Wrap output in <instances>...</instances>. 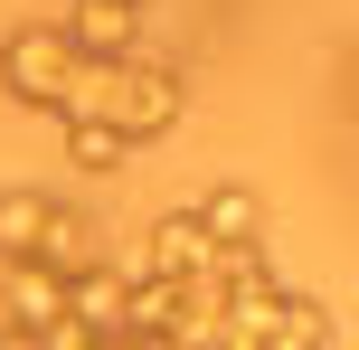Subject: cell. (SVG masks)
<instances>
[{
    "label": "cell",
    "instance_id": "cell-1",
    "mask_svg": "<svg viewBox=\"0 0 359 350\" xmlns=\"http://www.w3.org/2000/svg\"><path fill=\"white\" fill-rule=\"evenodd\" d=\"M180 114H189V76L170 57H114V67L76 57V86H67V114L57 123H114L123 142H151Z\"/></svg>",
    "mask_w": 359,
    "mask_h": 350
},
{
    "label": "cell",
    "instance_id": "cell-2",
    "mask_svg": "<svg viewBox=\"0 0 359 350\" xmlns=\"http://www.w3.org/2000/svg\"><path fill=\"white\" fill-rule=\"evenodd\" d=\"M0 86H10V105L29 114H67V86H76V48L57 19H29V29L0 38Z\"/></svg>",
    "mask_w": 359,
    "mask_h": 350
},
{
    "label": "cell",
    "instance_id": "cell-3",
    "mask_svg": "<svg viewBox=\"0 0 359 350\" xmlns=\"http://www.w3.org/2000/svg\"><path fill=\"white\" fill-rule=\"evenodd\" d=\"M57 29H67V48H76V57H95V67H114V57H142V10H133V0H76Z\"/></svg>",
    "mask_w": 359,
    "mask_h": 350
},
{
    "label": "cell",
    "instance_id": "cell-4",
    "mask_svg": "<svg viewBox=\"0 0 359 350\" xmlns=\"http://www.w3.org/2000/svg\"><path fill=\"white\" fill-rule=\"evenodd\" d=\"M57 322H67V284H57L48 265H0V332L48 341Z\"/></svg>",
    "mask_w": 359,
    "mask_h": 350
},
{
    "label": "cell",
    "instance_id": "cell-5",
    "mask_svg": "<svg viewBox=\"0 0 359 350\" xmlns=\"http://www.w3.org/2000/svg\"><path fill=\"white\" fill-rule=\"evenodd\" d=\"M123 294H133V275L123 265H86V275L67 284V332H86V341H123Z\"/></svg>",
    "mask_w": 359,
    "mask_h": 350
},
{
    "label": "cell",
    "instance_id": "cell-6",
    "mask_svg": "<svg viewBox=\"0 0 359 350\" xmlns=\"http://www.w3.org/2000/svg\"><path fill=\"white\" fill-rule=\"evenodd\" d=\"M198 265H208V227H198V208H161L142 237V275L161 284H198Z\"/></svg>",
    "mask_w": 359,
    "mask_h": 350
},
{
    "label": "cell",
    "instance_id": "cell-7",
    "mask_svg": "<svg viewBox=\"0 0 359 350\" xmlns=\"http://www.w3.org/2000/svg\"><path fill=\"white\" fill-rule=\"evenodd\" d=\"M198 227H208V246H265V199H255L246 180H217L208 199H189Z\"/></svg>",
    "mask_w": 359,
    "mask_h": 350
},
{
    "label": "cell",
    "instance_id": "cell-8",
    "mask_svg": "<svg viewBox=\"0 0 359 350\" xmlns=\"http://www.w3.org/2000/svg\"><path fill=\"white\" fill-rule=\"evenodd\" d=\"M29 265H48L57 284H76L86 265H104V256H95V218H76V208L57 199V208H48V237H38V256H29Z\"/></svg>",
    "mask_w": 359,
    "mask_h": 350
},
{
    "label": "cell",
    "instance_id": "cell-9",
    "mask_svg": "<svg viewBox=\"0 0 359 350\" xmlns=\"http://www.w3.org/2000/svg\"><path fill=\"white\" fill-rule=\"evenodd\" d=\"M180 284H161V275H133V294H123V341H170L180 332Z\"/></svg>",
    "mask_w": 359,
    "mask_h": 350
},
{
    "label": "cell",
    "instance_id": "cell-10",
    "mask_svg": "<svg viewBox=\"0 0 359 350\" xmlns=\"http://www.w3.org/2000/svg\"><path fill=\"white\" fill-rule=\"evenodd\" d=\"M48 189H0V265H29L38 237H48Z\"/></svg>",
    "mask_w": 359,
    "mask_h": 350
},
{
    "label": "cell",
    "instance_id": "cell-11",
    "mask_svg": "<svg viewBox=\"0 0 359 350\" xmlns=\"http://www.w3.org/2000/svg\"><path fill=\"white\" fill-rule=\"evenodd\" d=\"M67 161H86V170H123L133 142H123L114 123H67Z\"/></svg>",
    "mask_w": 359,
    "mask_h": 350
},
{
    "label": "cell",
    "instance_id": "cell-12",
    "mask_svg": "<svg viewBox=\"0 0 359 350\" xmlns=\"http://www.w3.org/2000/svg\"><path fill=\"white\" fill-rule=\"evenodd\" d=\"M284 341H303V350H331V313L312 294H284Z\"/></svg>",
    "mask_w": 359,
    "mask_h": 350
},
{
    "label": "cell",
    "instance_id": "cell-13",
    "mask_svg": "<svg viewBox=\"0 0 359 350\" xmlns=\"http://www.w3.org/2000/svg\"><path fill=\"white\" fill-rule=\"evenodd\" d=\"M0 350H38V341H29V332H0Z\"/></svg>",
    "mask_w": 359,
    "mask_h": 350
},
{
    "label": "cell",
    "instance_id": "cell-14",
    "mask_svg": "<svg viewBox=\"0 0 359 350\" xmlns=\"http://www.w3.org/2000/svg\"><path fill=\"white\" fill-rule=\"evenodd\" d=\"M133 10H142V0H133Z\"/></svg>",
    "mask_w": 359,
    "mask_h": 350
}]
</instances>
